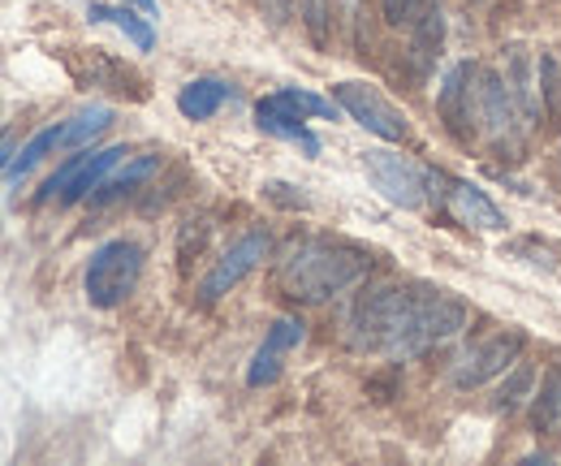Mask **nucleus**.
Returning a JSON list of instances; mask_svg holds the SVG:
<instances>
[{
    "instance_id": "f257e3e1",
    "label": "nucleus",
    "mask_w": 561,
    "mask_h": 466,
    "mask_svg": "<svg viewBox=\"0 0 561 466\" xmlns=\"http://www.w3.org/2000/svg\"><path fill=\"white\" fill-rule=\"evenodd\" d=\"M371 255L342 238H298L277 260V289L294 303H329L358 285Z\"/></svg>"
},
{
    "instance_id": "f03ea898",
    "label": "nucleus",
    "mask_w": 561,
    "mask_h": 466,
    "mask_svg": "<svg viewBox=\"0 0 561 466\" xmlns=\"http://www.w3.org/2000/svg\"><path fill=\"white\" fill-rule=\"evenodd\" d=\"M415 307H420V294H415V289H398V285L367 289V294L354 303L351 320H346V341H351V350L398 359V354H402V341L411 333Z\"/></svg>"
},
{
    "instance_id": "7ed1b4c3",
    "label": "nucleus",
    "mask_w": 561,
    "mask_h": 466,
    "mask_svg": "<svg viewBox=\"0 0 561 466\" xmlns=\"http://www.w3.org/2000/svg\"><path fill=\"white\" fill-rule=\"evenodd\" d=\"M367 182L393 203V207H407V212H420L427 203L445 207L449 203V178H440L436 169H423L420 160L402 156V151H385V147H371L358 156Z\"/></svg>"
},
{
    "instance_id": "20e7f679",
    "label": "nucleus",
    "mask_w": 561,
    "mask_h": 466,
    "mask_svg": "<svg viewBox=\"0 0 561 466\" xmlns=\"http://www.w3.org/2000/svg\"><path fill=\"white\" fill-rule=\"evenodd\" d=\"M142 276V247L130 238H113L104 247L91 251L87 272H82V294L95 311H113L122 307L135 289H139Z\"/></svg>"
},
{
    "instance_id": "39448f33",
    "label": "nucleus",
    "mask_w": 561,
    "mask_h": 466,
    "mask_svg": "<svg viewBox=\"0 0 561 466\" xmlns=\"http://www.w3.org/2000/svg\"><path fill=\"white\" fill-rule=\"evenodd\" d=\"M436 109L458 143H471L476 134H484V69L458 61L436 87Z\"/></svg>"
},
{
    "instance_id": "423d86ee",
    "label": "nucleus",
    "mask_w": 561,
    "mask_h": 466,
    "mask_svg": "<svg viewBox=\"0 0 561 466\" xmlns=\"http://www.w3.org/2000/svg\"><path fill=\"white\" fill-rule=\"evenodd\" d=\"M130 151L126 147H100V151H73L70 160L39 186V203H53V200H61V203H78V200H91L95 195V186L126 160Z\"/></svg>"
},
{
    "instance_id": "0eeeda50",
    "label": "nucleus",
    "mask_w": 561,
    "mask_h": 466,
    "mask_svg": "<svg viewBox=\"0 0 561 466\" xmlns=\"http://www.w3.org/2000/svg\"><path fill=\"white\" fill-rule=\"evenodd\" d=\"M467 329V303L454 298L449 289H427L420 294V307H415V320H411V333L402 341V354L398 359H415L432 345H445Z\"/></svg>"
},
{
    "instance_id": "6e6552de",
    "label": "nucleus",
    "mask_w": 561,
    "mask_h": 466,
    "mask_svg": "<svg viewBox=\"0 0 561 466\" xmlns=\"http://www.w3.org/2000/svg\"><path fill=\"white\" fill-rule=\"evenodd\" d=\"M333 100L342 104V113H351V122H358L367 134H376L380 143H402L411 134L407 113L380 87H371V82H337Z\"/></svg>"
},
{
    "instance_id": "1a4fd4ad",
    "label": "nucleus",
    "mask_w": 561,
    "mask_h": 466,
    "mask_svg": "<svg viewBox=\"0 0 561 466\" xmlns=\"http://www.w3.org/2000/svg\"><path fill=\"white\" fill-rule=\"evenodd\" d=\"M268 251H273V238L264 234V229H251V234H242L238 242H229V251L211 264V272L199 281V303H216V298H225L233 285H242L255 268L268 260Z\"/></svg>"
},
{
    "instance_id": "9d476101",
    "label": "nucleus",
    "mask_w": 561,
    "mask_h": 466,
    "mask_svg": "<svg viewBox=\"0 0 561 466\" xmlns=\"http://www.w3.org/2000/svg\"><path fill=\"white\" fill-rule=\"evenodd\" d=\"M523 354V333H492L489 341L471 345L454 363V385L458 389H484L489 380H501Z\"/></svg>"
},
{
    "instance_id": "9b49d317",
    "label": "nucleus",
    "mask_w": 561,
    "mask_h": 466,
    "mask_svg": "<svg viewBox=\"0 0 561 466\" xmlns=\"http://www.w3.org/2000/svg\"><path fill=\"white\" fill-rule=\"evenodd\" d=\"M523 130H527V117H523L505 73H484V134H489V143L505 156H518Z\"/></svg>"
},
{
    "instance_id": "f8f14e48",
    "label": "nucleus",
    "mask_w": 561,
    "mask_h": 466,
    "mask_svg": "<svg viewBox=\"0 0 561 466\" xmlns=\"http://www.w3.org/2000/svg\"><path fill=\"white\" fill-rule=\"evenodd\" d=\"M302 337H307V325H302L298 316H280L277 325L264 333L260 350L251 354V363H247V385H251V389L273 385L280 376V367H285V359L302 345Z\"/></svg>"
},
{
    "instance_id": "ddd939ff",
    "label": "nucleus",
    "mask_w": 561,
    "mask_h": 466,
    "mask_svg": "<svg viewBox=\"0 0 561 466\" xmlns=\"http://www.w3.org/2000/svg\"><path fill=\"white\" fill-rule=\"evenodd\" d=\"M255 126L264 134H273V138H285V143H294V147H302V156L307 160H320V138L307 130V117L280 95H264L260 104H255Z\"/></svg>"
},
{
    "instance_id": "4468645a",
    "label": "nucleus",
    "mask_w": 561,
    "mask_h": 466,
    "mask_svg": "<svg viewBox=\"0 0 561 466\" xmlns=\"http://www.w3.org/2000/svg\"><path fill=\"white\" fill-rule=\"evenodd\" d=\"M445 207H449L467 229H480V234H505V229H510L505 212H501L480 186H471V182H449V203H445Z\"/></svg>"
},
{
    "instance_id": "2eb2a0df",
    "label": "nucleus",
    "mask_w": 561,
    "mask_h": 466,
    "mask_svg": "<svg viewBox=\"0 0 561 466\" xmlns=\"http://www.w3.org/2000/svg\"><path fill=\"white\" fill-rule=\"evenodd\" d=\"M87 22H91V26H117L139 53H151V48H156V31H151V22H147V18H135L130 4H122V0H117V4L91 0V4H87Z\"/></svg>"
},
{
    "instance_id": "dca6fc26",
    "label": "nucleus",
    "mask_w": 561,
    "mask_h": 466,
    "mask_svg": "<svg viewBox=\"0 0 561 466\" xmlns=\"http://www.w3.org/2000/svg\"><path fill=\"white\" fill-rule=\"evenodd\" d=\"M160 173V156H135V160H126V169H117L113 178H104L100 186H95V195H91V207H104V203H117L126 200V195H135L142 182H151Z\"/></svg>"
},
{
    "instance_id": "f3484780",
    "label": "nucleus",
    "mask_w": 561,
    "mask_h": 466,
    "mask_svg": "<svg viewBox=\"0 0 561 466\" xmlns=\"http://www.w3.org/2000/svg\"><path fill=\"white\" fill-rule=\"evenodd\" d=\"M445 44V18H440V4L436 0H423V9L411 18V57L415 66L427 73L436 66V53Z\"/></svg>"
},
{
    "instance_id": "a211bd4d",
    "label": "nucleus",
    "mask_w": 561,
    "mask_h": 466,
    "mask_svg": "<svg viewBox=\"0 0 561 466\" xmlns=\"http://www.w3.org/2000/svg\"><path fill=\"white\" fill-rule=\"evenodd\" d=\"M225 100H233V87L229 82H220V78H195V82H186L178 91V113L186 122H208V117L220 113Z\"/></svg>"
},
{
    "instance_id": "6ab92c4d",
    "label": "nucleus",
    "mask_w": 561,
    "mask_h": 466,
    "mask_svg": "<svg viewBox=\"0 0 561 466\" xmlns=\"http://www.w3.org/2000/svg\"><path fill=\"white\" fill-rule=\"evenodd\" d=\"M505 82H510V91H514V100H518V109H523V117L531 126L545 113V104H540V95L531 87V57H527L523 44H510L505 48Z\"/></svg>"
},
{
    "instance_id": "aec40b11",
    "label": "nucleus",
    "mask_w": 561,
    "mask_h": 466,
    "mask_svg": "<svg viewBox=\"0 0 561 466\" xmlns=\"http://www.w3.org/2000/svg\"><path fill=\"white\" fill-rule=\"evenodd\" d=\"M73 73H78V82L82 87H104V91H117V95H142L139 78L130 73V69H122L117 61H108L104 53H91V61H87V69L73 66Z\"/></svg>"
},
{
    "instance_id": "412c9836",
    "label": "nucleus",
    "mask_w": 561,
    "mask_h": 466,
    "mask_svg": "<svg viewBox=\"0 0 561 466\" xmlns=\"http://www.w3.org/2000/svg\"><path fill=\"white\" fill-rule=\"evenodd\" d=\"M57 147H61V122H57V126H48V130H39L31 143H22V151H13V156L4 160V182H9V186H18V182H22V178L44 160V156H53Z\"/></svg>"
},
{
    "instance_id": "4be33fe9",
    "label": "nucleus",
    "mask_w": 561,
    "mask_h": 466,
    "mask_svg": "<svg viewBox=\"0 0 561 466\" xmlns=\"http://www.w3.org/2000/svg\"><path fill=\"white\" fill-rule=\"evenodd\" d=\"M108 126H113V109L95 104V109L78 113L70 122H61V147H66V151H82V147H91Z\"/></svg>"
},
{
    "instance_id": "5701e85b",
    "label": "nucleus",
    "mask_w": 561,
    "mask_h": 466,
    "mask_svg": "<svg viewBox=\"0 0 561 466\" xmlns=\"http://www.w3.org/2000/svg\"><path fill=\"white\" fill-rule=\"evenodd\" d=\"M531 385H536V372H531V363H514L505 376H501V389L492 394V410H518L523 401L531 398Z\"/></svg>"
},
{
    "instance_id": "b1692460",
    "label": "nucleus",
    "mask_w": 561,
    "mask_h": 466,
    "mask_svg": "<svg viewBox=\"0 0 561 466\" xmlns=\"http://www.w3.org/2000/svg\"><path fill=\"white\" fill-rule=\"evenodd\" d=\"M531 423H536V432H549V428H558L561 423V367L545 376L540 398H536V406H531Z\"/></svg>"
},
{
    "instance_id": "393cba45",
    "label": "nucleus",
    "mask_w": 561,
    "mask_h": 466,
    "mask_svg": "<svg viewBox=\"0 0 561 466\" xmlns=\"http://www.w3.org/2000/svg\"><path fill=\"white\" fill-rule=\"evenodd\" d=\"M298 18L316 48H329L333 39V0H298Z\"/></svg>"
},
{
    "instance_id": "a878e982",
    "label": "nucleus",
    "mask_w": 561,
    "mask_h": 466,
    "mask_svg": "<svg viewBox=\"0 0 561 466\" xmlns=\"http://www.w3.org/2000/svg\"><path fill=\"white\" fill-rule=\"evenodd\" d=\"M540 91H545V113H553L561 104V69L553 53H540Z\"/></svg>"
},
{
    "instance_id": "bb28decb",
    "label": "nucleus",
    "mask_w": 561,
    "mask_h": 466,
    "mask_svg": "<svg viewBox=\"0 0 561 466\" xmlns=\"http://www.w3.org/2000/svg\"><path fill=\"white\" fill-rule=\"evenodd\" d=\"M260 191H264V200H273L277 207H289V212H307L311 207V200L298 186H289V182H264Z\"/></svg>"
},
{
    "instance_id": "cd10ccee",
    "label": "nucleus",
    "mask_w": 561,
    "mask_h": 466,
    "mask_svg": "<svg viewBox=\"0 0 561 466\" xmlns=\"http://www.w3.org/2000/svg\"><path fill=\"white\" fill-rule=\"evenodd\" d=\"M423 0H380V9H385V22L389 26H402V22H411L415 13H420Z\"/></svg>"
},
{
    "instance_id": "c85d7f7f",
    "label": "nucleus",
    "mask_w": 561,
    "mask_h": 466,
    "mask_svg": "<svg viewBox=\"0 0 561 466\" xmlns=\"http://www.w3.org/2000/svg\"><path fill=\"white\" fill-rule=\"evenodd\" d=\"M264 9H268V18H273L277 26L289 18V0H264Z\"/></svg>"
},
{
    "instance_id": "c756f323",
    "label": "nucleus",
    "mask_w": 561,
    "mask_h": 466,
    "mask_svg": "<svg viewBox=\"0 0 561 466\" xmlns=\"http://www.w3.org/2000/svg\"><path fill=\"white\" fill-rule=\"evenodd\" d=\"M122 4H130V9H142V13H156V9H160V0H122Z\"/></svg>"
}]
</instances>
